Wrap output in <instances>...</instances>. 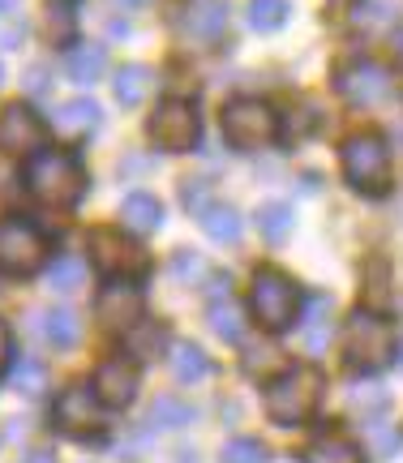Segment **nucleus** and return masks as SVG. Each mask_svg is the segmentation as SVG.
<instances>
[{"label": "nucleus", "mask_w": 403, "mask_h": 463, "mask_svg": "<svg viewBox=\"0 0 403 463\" xmlns=\"http://www.w3.org/2000/svg\"><path fill=\"white\" fill-rule=\"evenodd\" d=\"M22 184L39 206H52V211H69L78 206L86 194V167L82 159L65 146H43L34 150L26 167H22Z\"/></svg>", "instance_id": "f257e3e1"}, {"label": "nucleus", "mask_w": 403, "mask_h": 463, "mask_svg": "<svg viewBox=\"0 0 403 463\" xmlns=\"http://www.w3.org/2000/svg\"><path fill=\"white\" fill-rule=\"evenodd\" d=\"M322 391H326V378L318 364H287L267 386V416L275 425H305L318 412Z\"/></svg>", "instance_id": "f03ea898"}, {"label": "nucleus", "mask_w": 403, "mask_h": 463, "mask_svg": "<svg viewBox=\"0 0 403 463\" xmlns=\"http://www.w3.org/2000/svg\"><path fill=\"white\" fill-rule=\"evenodd\" d=\"M343 352H348V364L356 369H387L395 361V326L378 309H356L348 322H343Z\"/></svg>", "instance_id": "7ed1b4c3"}, {"label": "nucleus", "mask_w": 403, "mask_h": 463, "mask_svg": "<svg viewBox=\"0 0 403 463\" xmlns=\"http://www.w3.org/2000/svg\"><path fill=\"white\" fill-rule=\"evenodd\" d=\"M339 164L348 184L365 198H382L390 189V146L378 133H352L339 150Z\"/></svg>", "instance_id": "20e7f679"}, {"label": "nucleus", "mask_w": 403, "mask_h": 463, "mask_svg": "<svg viewBox=\"0 0 403 463\" xmlns=\"http://www.w3.org/2000/svg\"><path fill=\"white\" fill-rule=\"evenodd\" d=\"M249 305H253V317L275 335L292 331L301 322V292H296V283L287 279L284 270H258Z\"/></svg>", "instance_id": "39448f33"}, {"label": "nucleus", "mask_w": 403, "mask_h": 463, "mask_svg": "<svg viewBox=\"0 0 403 463\" xmlns=\"http://www.w3.org/2000/svg\"><path fill=\"white\" fill-rule=\"evenodd\" d=\"M223 137H228L236 150L270 146V142L279 137V112H275L267 99L240 95V99H232L223 108Z\"/></svg>", "instance_id": "423d86ee"}, {"label": "nucleus", "mask_w": 403, "mask_h": 463, "mask_svg": "<svg viewBox=\"0 0 403 463\" xmlns=\"http://www.w3.org/2000/svg\"><path fill=\"white\" fill-rule=\"evenodd\" d=\"M86 249H90V266L99 275H108V279H137L151 266L146 249L137 245V241H129L125 232H112V228H95Z\"/></svg>", "instance_id": "0eeeda50"}, {"label": "nucleus", "mask_w": 403, "mask_h": 463, "mask_svg": "<svg viewBox=\"0 0 403 463\" xmlns=\"http://www.w3.org/2000/svg\"><path fill=\"white\" fill-rule=\"evenodd\" d=\"M48 262L43 232L26 219H0V275H34Z\"/></svg>", "instance_id": "6e6552de"}, {"label": "nucleus", "mask_w": 403, "mask_h": 463, "mask_svg": "<svg viewBox=\"0 0 403 463\" xmlns=\"http://www.w3.org/2000/svg\"><path fill=\"white\" fill-rule=\"evenodd\" d=\"M151 137L155 146L164 150H193L198 146V133H202V120H198V108L189 99H164L159 108L151 112Z\"/></svg>", "instance_id": "1a4fd4ad"}, {"label": "nucleus", "mask_w": 403, "mask_h": 463, "mask_svg": "<svg viewBox=\"0 0 403 463\" xmlns=\"http://www.w3.org/2000/svg\"><path fill=\"white\" fill-rule=\"evenodd\" d=\"M95 317L108 331H134L142 322V288L134 279H108L95 297Z\"/></svg>", "instance_id": "9d476101"}, {"label": "nucleus", "mask_w": 403, "mask_h": 463, "mask_svg": "<svg viewBox=\"0 0 403 463\" xmlns=\"http://www.w3.org/2000/svg\"><path fill=\"white\" fill-rule=\"evenodd\" d=\"M52 416H56V425L65 433H73V438H90V433L103 430V403L95 399L90 386H65V391L56 395Z\"/></svg>", "instance_id": "9b49d317"}, {"label": "nucleus", "mask_w": 403, "mask_h": 463, "mask_svg": "<svg viewBox=\"0 0 403 463\" xmlns=\"http://www.w3.org/2000/svg\"><path fill=\"white\" fill-rule=\"evenodd\" d=\"M43 137H48V125L39 120L31 103H9L0 112V150H14V155L31 159L34 150H43Z\"/></svg>", "instance_id": "f8f14e48"}, {"label": "nucleus", "mask_w": 403, "mask_h": 463, "mask_svg": "<svg viewBox=\"0 0 403 463\" xmlns=\"http://www.w3.org/2000/svg\"><path fill=\"white\" fill-rule=\"evenodd\" d=\"M90 391L103 408H129L137 399V364L129 356H108L90 378Z\"/></svg>", "instance_id": "ddd939ff"}, {"label": "nucleus", "mask_w": 403, "mask_h": 463, "mask_svg": "<svg viewBox=\"0 0 403 463\" xmlns=\"http://www.w3.org/2000/svg\"><path fill=\"white\" fill-rule=\"evenodd\" d=\"M335 90L348 103H356V108H361V103H378V99H387L390 73L382 65H373V61H356V65L339 69Z\"/></svg>", "instance_id": "4468645a"}, {"label": "nucleus", "mask_w": 403, "mask_h": 463, "mask_svg": "<svg viewBox=\"0 0 403 463\" xmlns=\"http://www.w3.org/2000/svg\"><path fill=\"white\" fill-rule=\"evenodd\" d=\"M228 0H193L185 14V31L193 34V39H206V43H215V39H223V31H228Z\"/></svg>", "instance_id": "2eb2a0df"}, {"label": "nucleus", "mask_w": 403, "mask_h": 463, "mask_svg": "<svg viewBox=\"0 0 403 463\" xmlns=\"http://www.w3.org/2000/svg\"><path fill=\"white\" fill-rule=\"evenodd\" d=\"M52 129L61 133V137H90V133L99 129V103L95 99H69L56 108V120H52Z\"/></svg>", "instance_id": "dca6fc26"}, {"label": "nucleus", "mask_w": 403, "mask_h": 463, "mask_svg": "<svg viewBox=\"0 0 403 463\" xmlns=\"http://www.w3.org/2000/svg\"><path fill=\"white\" fill-rule=\"evenodd\" d=\"M120 219H125V228L134 236H151V232L164 228V202L155 194H129L120 202Z\"/></svg>", "instance_id": "f3484780"}, {"label": "nucleus", "mask_w": 403, "mask_h": 463, "mask_svg": "<svg viewBox=\"0 0 403 463\" xmlns=\"http://www.w3.org/2000/svg\"><path fill=\"white\" fill-rule=\"evenodd\" d=\"M151 90H155V69L151 65H125V69H117V78H112V95H117V103H125V108L146 103Z\"/></svg>", "instance_id": "a211bd4d"}, {"label": "nucleus", "mask_w": 403, "mask_h": 463, "mask_svg": "<svg viewBox=\"0 0 403 463\" xmlns=\"http://www.w3.org/2000/svg\"><path fill=\"white\" fill-rule=\"evenodd\" d=\"M108 69V48L103 43H73L65 52V73L73 82H99Z\"/></svg>", "instance_id": "6ab92c4d"}, {"label": "nucleus", "mask_w": 403, "mask_h": 463, "mask_svg": "<svg viewBox=\"0 0 403 463\" xmlns=\"http://www.w3.org/2000/svg\"><path fill=\"white\" fill-rule=\"evenodd\" d=\"M43 339H48L56 352H69V347H78V339H82V322H78V314L73 309H48L43 314Z\"/></svg>", "instance_id": "aec40b11"}, {"label": "nucleus", "mask_w": 403, "mask_h": 463, "mask_svg": "<svg viewBox=\"0 0 403 463\" xmlns=\"http://www.w3.org/2000/svg\"><path fill=\"white\" fill-rule=\"evenodd\" d=\"M301 335L314 352H322V347L331 344V297H309L305 317H301Z\"/></svg>", "instance_id": "412c9836"}, {"label": "nucleus", "mask_w": 403, "mask_h": 463, "mask_svg": "<svg viewBox=\"0 0 403 463\" xmlns=\"http://www.w3.org/2000/svg\"><path fill=\"white\" fill-rule=\"evenodd\" d=\"M211 356L202 352L198 344H176L172 347V373H176V382H185V386H193V382H206L211 378Z\"/></svg>", "instance_id": "4be33fe9"}, {"label": "nucleus", "mask_w": 403, "mask_h": 463, "mask_svg": "<svg viewBox=\"0 0 403 463\" xmlns=\"http://www.w3.org/2000/svg\"><path fill=\"white\" fill-rule=\"evenodd\" d=\"M198 223L206 228V236H211V241H223V245L240 241V232H245L240 215H236L232 206H223V202H211V206L198 215Z\"/></svg>", "instance_id": "5701e85b"}, {"label": "nucleus", "mask_w": 403, "mask_h": 463, "mask_svg": "<svg viewBox=\"0 0 403 463\" xmlns=\"http://www.w3.org/2000/svg\"><path fill=\"white\" fill-rule=\"evenodd\" d=\"M305 463H365V455H361L356 442L331 433V438H318V442L305 447Z\"/></svg>", "instance_id": "b1692460"}, {"label": "nucleus", "mask_w": 403, "mask_h": 463, "mask_svg": "<svg viewBox=\"0 0 403 463\" xmlns=\"http://www.w3.org/2000/svg\"><path fill=\"white\" fill-rule=\"evenodd\" d=\"M211 331H215L219 339H228V344H236V339L245 335V309L232 300V292L211 300Z\"/></svg>", "instance_id": "393cba45"}, {"label": "nucleus", "mask_w": 403, "mask_h": 463, "mask_svg": "<svg viewBox=\"0 0 403 463\" xmlns=\"http://www.w3.org/2000/svg\"><path fill=\"white\" fill-rule=\"evenodd\" d=\"M292 228H296V211H292L287 202H267V206H258V232H262L267 241H284Z\"/></svg>", "instance_id": "a878e982"}, {"label": "nucleus", "mask_w": 403, "mask_h": 463, "mask_svg": "<svg viewBox=\"0 0 403 463\" xmlns=\"http://www.w3.org/2000/svg\"><path fill=\"white\" fill-rule=\"evenodd\" d=\"M189 420H193V408H189L185 399L159 395L151 403V425H155V430H185Z\"/></svg>", "instance_id": "bb28decb"}, {"label": "nucleus", "mask_w": 403, "mask_h": 463, "mask_svg": "<svg viewBox=\"0 0 403 463\" xmlns=\"http://www.w3.org/2000/svg\"><path fill=\"white\" fill-rule=\"evenodd\" d=\"M164 344H168V335H164V326H155V322H137L134 331H125V347L134 352L137 361H155Z\"/></svg>", "instance_id": "cd10ccee"}, {"label": "nucleus", "mask_w": 403, "mask_h": 463, "mask_svg": "<svg viewBox=\"0 0 403 463\" xmlns=\"http://www.w3.org/2000/svg\"><path fill=\"white\" fill-rule=\"evenodd\" d=\"M287 14H292L287 0H249V26L253 31H262V34L279 31V26L287 22Z\"/></svg>", "instance_id": "c85d7f7f"}, {"label": "nucleus", "mask_w": 403, "mask_h": 463, "mask_svg": "<svg viewBox=\"0 0 403 463\" xmlns=\"http://www.w3.org/2000/svg\"><path fill=\"white\" fill-rule=\"evenodd\" d=\"M82 275H86V266H82V258H56L52 262V270H48V283L52 288H61V292H73L78 283H82Z\"/></svg>", "instance_id": "c756f323"}, {"label": "nucleus", "mask_w": 403, "mask_h": 463, "mask_svg": "<svg viewBox=\"0 0 403 463\" xmlns=\"http://www.w3.org/2000/svg\"><path fill=\"white\" fill-rule=\"evenodd\" d=\"M223 463H267V447L258 438H232L223 447Z\"/></svg>", "instance_id": "7c9ffc66"}, {"label": "nucleus", "mask_w": 403, "mask_h": 463, "mask_svg": "<svg viewBox=\"0 0 403 463\" xmlns=\"http://www.w3.org/2000/svg\"><path fill=\"white\" fill-rule=\"evenodd\" d=\"M348 403H352L356 412H378V408L387 403V395L378 391V382H361V386L348 391Z\"/></svg>", "instance_id": "2f4dec72"}, {"label": "nucleus", "mask_w": 403, "mask_h": 463, "mask_svg": "<svg viewBox=\"0 0 403 463\" xmlns=\"http://www.w3.org/2000/svg\"><path fill=\"white\" fill-rule=\"evenodd\" d=\"M181 202H185L193 215H202V211L211 206V189H206V181H185L181 184Z\"/></svg>", "instance_id": "473e14b6"}, {"label": "nucleus", "mask_w": 403, "mask_h": 463, "mask_svg": "<svg viewBox=\"0 0 403 463\" xmlns=\"http://www.w3.org/2000/svg\"><path fill=\"white\" fill-rule=\"evenodd\" d=\"M275 361H279L275 347H249V352H245V369H249V373H267Z\"/></svg>", "instance_id": "72a5a7b5"}, {"label": "nucleus", "mask_w": 403, "mask_h": 463, "mask_svg": "<svg viewBox=\"0 0 403 463\" xmlns=\"http://www.w3.org/2000/svg\"><path fill=\"white\" fill-rule=\"evenodd\" d=\"M9 356H14V335H9V326H5V317H0V373H5V364H9Z\"/></svg>", "instance_id": "f704fd0d"}, {"label": "nucleus", "mask_w": 403, "mask_h": 463, "mask_svg": "<svg viewBox=\"0 0 403 463\" xmlns=\"http://www.w3.org/2000/svg\"><path fill=\"white\" fill-rule=\"evenodd\" d=\"M176 270H181V275H202V270H206V262H202V258H193V253H181V258H176Z\"/></svg>", "instance_id": "c9c22d12"}, {"label": "nucleus", "mask_w": 403, "mask_h": 463, "mask_svg": "<svg viewBox=\"0 0 403 463\" xmlns=\"http://www.w3.org/2000/svg\"><path fill=\"white\" fill-rule=\"evenodd\" d=\"M26 463H56V455H52V450H31V459Z\"/></svg>", "instance_id": "e433bc0d"}, {"label": "nucleus", "mask_w": 403, "mask_h": 463, "mask_svg": "<svg viewBox=\"0 0 403 463\" xmlns=\"http://www.w3.org/2000/svg\"><path fill=\"white\" fill-rule=\"evenodd\" d=\"M43 86H48V82H43V69H34V73H31V90H43Z\"/></svg>", "instance_id": "4c0bfd02"}, {"label": "nucleus", "mask_w": 403, "mask_h": 463, "mask_svg": "<svg viewBox=\"0 0 403 463\" xmlns=\"http://www.w3.org/2000/svg\"><path fill=\"white\" fill-rule=\"evenodd\" d=\"M352 5H356V0H331V9H335V14H348Z\"/></svg>", "instance_id": "58836bf2"}, {"label": "nucleus", "mask_w": 403, "mask_h": 463, "mask_svg": "<svg viewBox=\"0 0 403 463\" xmlns=\"http://www.w3.org/2000/svg\"><path fill=\"white\" fill-rule=\"evenodd\" d=\"M395 61H399V69H403V31L395 34Z\"/></svg>", "instance_id": "ea45409f"}, {"label": "nucleus", "mask_w": 403, "mask_h": 463, "mask_svg": "<svg viewBox=\"0 0 403 463\" xmlns=\"http://www.w3.org/2000/svg\"><path fill=\"white\" fill-rule=\"evenodd\" d=\"M17 5H22V0H0V14H14Z\"/></svg>", "instance_id": "a19ab883"}, {"label": "nucleus", "mask_w": 403, "mask_h": 463, "mask_svg": "<svg viewBox=\"0 0 403 463\" xmlns=\"http://www.w3.org/2000/svg\"><path fill=\"white\" fill-rule=\"evenodd\" d=\"M120 9H142V5H146V0H117Z\"/></svg>", "instance_id": "79ce46f5"}, {"label": "nucleus", "mask_w": 403, "mask_h": 463, "mask_svg": "<svg viewBox=\"0 0 403 463\" xmlns=\"http://www.w3.org/2000/svg\"><path fill=\"white\" fill-rule=\"evenodd\" d=\"M176 463H198V459H193V450H181V459Z\"/></svg>", "instance_id": "37998d69"}, {"label": "nucleus", "mask_w": 403, "mask_h": 463, "mask_svg": "<svg viewBox=\"0 0 403 463\" xmlns=\"http://www.w3.org/2000/svg\"><path fill=\"white\" fill-rule=\"evenodd\" d=\"M399 364H403V347H399Z\"/></svg>", "instance_id": "c03bdc74"}, {"label": "nucleus", "mask_w": 403, "mask_h": 463, "mask_svg": "<svg viewBox=\"0 0 403 463\" xmlns=\"http://www.w3.org/2000/svg\"><path fill=\"white\" fill-rule=\"evenodd\" d=\"M0 82H5V69H0Z\"/></svg>", "instance_id": "a18cd8bd"}]
</instances>
